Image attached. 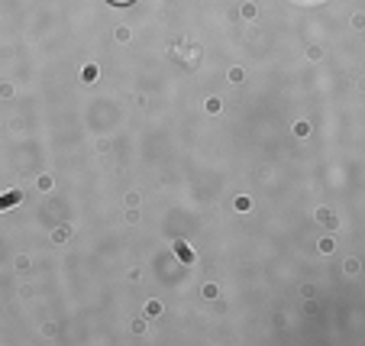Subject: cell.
<instances>
[{
    "label": "cell",
    "instance_id": "obj_1",
    "mask_svg": "<svg viewBox=\"0 0 365 346\" xmlns=\"http://www.w3.org/2000/svg\"><path fill=\"white\" fill-rule=\"evenodd\" d=\"M110 4H117V7H123V4H133V0H110Z\"/></svg>",
    "mask_w": 365,
    "mask_h": 346
}]
</instances>
